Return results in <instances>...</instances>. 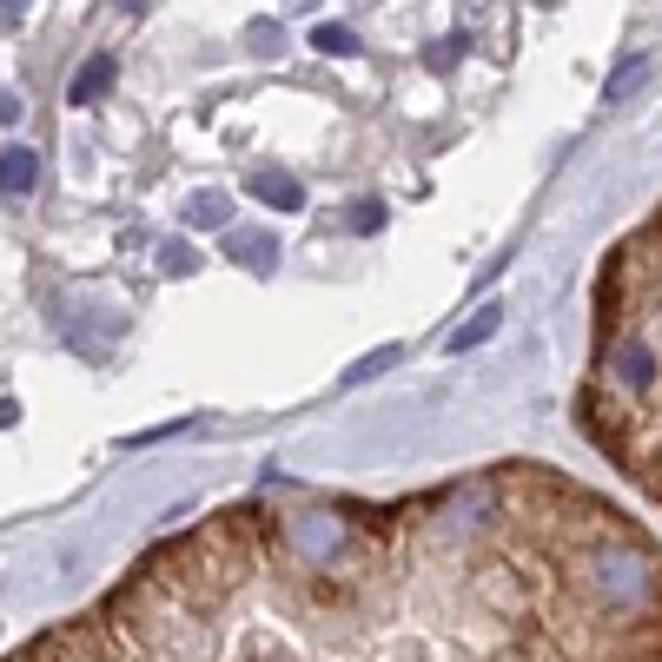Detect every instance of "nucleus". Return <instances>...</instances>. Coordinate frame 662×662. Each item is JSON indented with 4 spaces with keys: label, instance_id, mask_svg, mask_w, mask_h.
<instances>
[{
    "label": "nucleus",
    "instance_id": "obj_10",
    "mask_svg": "<svg viewBox=\"0 0 662 662\" xmlns=\"http://www.w3.org/2000/svg\"><path fill=\"white\" fill-rule=\"evenodd\" d=\"M232 259H239V265H259V272H265V265H272V239H232Z\"/></svg>",
    "mask_w": 662,
    "mask_h": 662
},
{
    "label": "nucleus",
    "instance_id": "obj_3",
    "mask_svg": "<svg viewBox=\"0 0 662 662\" xmlns=\"http://www.w3.org/2000/svg\"><path fill=\"white\" fill-rule=\"evenodd\" d=\"M7 662H199V577L186 537L153 544L93 610L40 630Z\"/></svg>",
    "mask_w": 662,
    "mask_h": 662
},
{
    "label": "nucleus",
    "instance_id": "obj_11",
    "mask_svg": "<svg viewBox=\"0 0 662 662\" xmlns=\"http://www.w3.org/2000/svg\"><path fill=\"white\" fill-rule=\"evenodd\" d=\"M279 46H285V40H279V20H259V27H252V53H265V60H272Z\"/></svg>",
    "mask_w": 662,
    "mask_h": 662
},
{
    "label": "nucleus",
    "instance_id": "obj_1",
    "mask_svg": "<svg viewBox=\"0 0 662 662\" xmlns=\"http://www.w3.org/2000/svg\"><path fill=\"white\" fill-rule=\"evenodd\" d=\"M219 662H662V550L517 458L398 504H272Z\"/></svg>",
    "mask_w": 662,
    "mask_h": 662
},
{
    "label": "nucleus",
    "instance_id": "obj_9",
    "mask_svg": "<svg viewBox=\"0 0 662 662\" xmlns=\"http://www.w3.org/2000/svg\"><path fill=\"white\" fill-rule=\"evenodd\" d=\"M225 212H232V206H225V199H219V192H199V199H192V212H186V219H192V225H225Z\"/></svg>",
    "mask_w": 662,
    "mask_h": 662
},
{
    "label": "nucleus",
    "instance_id": "obj_5",
    "mask_svg": "<svg viewBox=\"0 0 662 662\" xmlns=\"http://www.w3.org/2000/svg\"><path fill=\"white\" fill-rule=\"evenodd\" d=\"M245 186H252V192H259L265 206H279V212H292V206H305V192H298V179H292V172H279V166H259V172H252Z\"/></svg>",
    "mask_w": 662,
    "mask_h": 662
},
{
    "label": "nucleus",
    "instance_id": "obj_13",
    "mask_svg": "<svg viewBox=\"0 0 662 662\" xmlns=\"http://www.w3.org/2000/svg\"><path fill=\"white\" fill-rule=\"evenodd\" d=\"M391 358H398V351H378V358H365V365H351V371H345V385H358V378H371V371H385Z\"/></svg>",
    "mask_w": 662,
    "mask_h": 662
},
{
    "label": "nucleus",
    "instance_id": "obj_14",
    "mask_svg": "<svg viewBox=\"0 0 662 662\" xmlns=\"http://www.w3.org/2000/svg\"><path fill=\"white\" fill-rule=\"evenodd\" d=\"M378 219H385L378 206H351V225H358V232H378Z\"/></svg>",
    "mask_w": 662,
    "mask_h": 662
},
{
    "label": "nucleus",
    "instance_id": "obj_4",
    "mask_svg": "<svg viewBox=\"0 0 662 662\" xmlns=\"http://www.w3.org/2000/svg\"><path fill=\"white\" fill-rule=\"evenodd\" d=\"M40 186V153L33 146H7L0 153V199H27Z\"/></svg>",
    "mask_w": 662,
    "mask_h": 662
},
{
    "label": "nucleus",
    "instance_id": "obj_2",
    "mask_svg": "<svg viewBox=\"0 0 662 662\" xmlns=\"http://www.w3.org/2000/svg\"><path fill=\"white\" fill-rule=\"evenodd\" d=\"M577 424L650 504H662V206L610 245L597 272Z\"/></svg>",
    "mask_w": 662,
    "mask_h": 662
},
{
    "label": "nucleus",
    "instance_id": "obj_15",
    "mask_svg": "<svg viewBox=\"0 0 662 662\" xmlns=\"http://www.w3.org/2000/svg\"><path fill=\"white\" fill-rule=\"evenodd\" d=\"M20 13H27V0H0V27H13Z\"/></svg>",
    "mask_w": 662,
    "mask_h": 662
},
{
    "label": "nucleus",
    "instance_id": "obj_12",
    "mask_svg": "<svg viewBox=\"0 0 662 662\" xmlns=\"http://www.w3.org/2000/svg\"><path fill=\"white\" fill-rule=\"evenodd\" d=\"M637 80H643V60H630V66H617V80H610V93H617V99H623V93H630V86H637Z\"/></svg>",
    "mask_w": 662,
    "mask_h": 662
},
{
    "label": "nucleus",
    "instance_id": "obj_6",
    "mask_svg": "<svg viewBox=\"0 0 662 662\" xmlns=\"http://www.w3.org/2000/svg\"><path fill=\"white\" fill-rule=\"evenodd\" d=\"M106 86H113V53H93V60L73 73V99L93 106V99H106Z\"/></svg>",
    "mask_w": 662,
    "mask_h": 662
},
{
    "label": "nucleus",
    "instance_id": "obj_7",
    "mask_svg": "<svg viewBox=\"0 0 662 662\" xmlns=\"http://www.w3.org/2000/svg\"><path fill=\"white\" fill-rule=\"evenodd\" d=\"M497 325H504V305H484V312H477V318H471V325H464V332L451 338V351H458V358H464V351H477V345H484V338H491Z\"/></svg>",
    "mask_w": 662,
    "mask_h": 662
},
{
    "label": "nucleus",
    "instance_id": "obj_8",
    "mask_svg": "<svg viewBox=\"0 0 662 662\" xmlns=\"http://www.w3.org/2000/svg\"><path fill=\"white\" fill-rule=\"evenodd\" d=\"M312 46H318V53H351L358 40H351V27H338V20H325V27L312 33Z\"/></svg>",
    "mask_w": 662,
    "mask_h": 662
}]
</instances>
